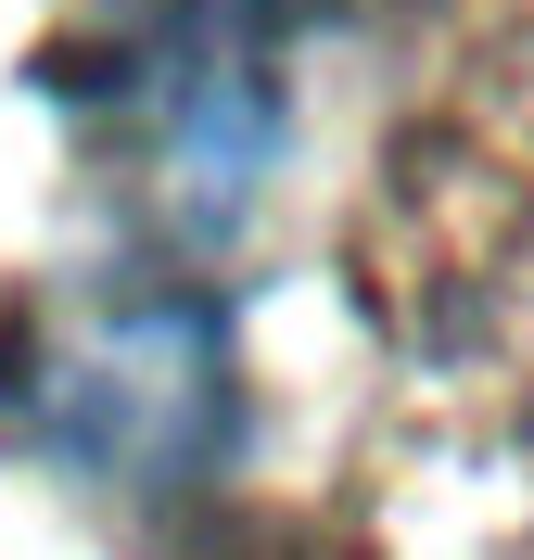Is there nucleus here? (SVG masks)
I'll use <instances>...</instances> for the list:
<instances>
[{
  "label": "nucleus",
  "instance_id": "nucleus-1",
  "mask_svg": "<svg viewBox=\"0 0 534 560\" xmlns=\"http://www.w3.org/2000/svg\"><path fill=\"white\" fill-rule=\"evenodd\" d=\"M13 408L38 446L115 497L191 485L229 420V345H216L204 293L178 280H76L26 318L13 345Z\"/></svg>",
  "mask_w": 534,
  "mask_h": 560
},
{
  "label": "nucleus",
  "instance_id": "nucleus-2",
  "mask_svg": "<svg viewBox=\"0 0 534 560\" xmlns=\"http://www.w3.org/2000/svg\"><path fill=\"white\" fill-rule=\"evenodd\" d=\"M115 115H128V153L166 191L178 230H216L242 217L268 140H281V90H268V51L216 13H166V26L128 38L115 65Z\"/></svg>",
  "mask_w": 534,
  "mask_h": 560
}]
</instances>
